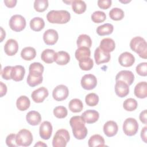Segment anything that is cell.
Segmentation results:
<instances>
[{"instance_id": "32", "label": "cell", "mask_w": 147, "mask_h": 147, "mask_svg": "<svg viewBox=\"0 0 147 147\" xmlns=\"http://www.w3.org/2000/svg\"><path fill=\"white\" fill-rule=\"evenodd\" d=\"M73 11L78 14H82L86 10V4L84 1L81 0H75L71 2Z\"/></svg>"}, {"instance_id": "20", "label": "cell", "mask_w": 147, "mask_h": 147, "mask_svg": "<svg viewBox=\"0 0 147 147\" xmlns=\"http://www.w3.org/2000/svg\"><path fill=\"white\" fill-rule=\"evenodd\" d=\"M25 68L20 65H17L13 67L11 73V79L16 82L21 81L25 76Z\"/></svg>"}, {"instance_id": "40", "label": "cell", "mask_w": 147, "mask_h": 147, "mask_svg": "<svg viewBox=\"0 0 147 147\" xmlns=\"http://www.w3.org/2000/svg\"><path fill=\"white\" fill-rule=\"evenodd\" d=\"M91 20L95 23H101L106 19V14L102 11H95L91 15Z\"/></svg>"}, {"instance_id": "54", "label": "cell", "mask_w": 147, "mask_h": 147, "mask_svg": "<svg viewBox=\"0 0 147 147\" xmlns=\"http://www.w3.org/2000/svg\"><path fill=\"white\" fill-rule=\"evenodd\" d=\"M120 2H122V3H128V2H130V1H119Z\"/></svg>"}, {"instance_id": "50", "label": "cell", "mask_w": 147, "mask_h": 147, "mask_svg": "<svg viewBox=\"0 0 147 147\" xmlns=\"http://www.w3.org/2000/svg\"><path fill=\"white\" fill-rule=\"evenodd\" d=\"M0 86H1V97L3 96L4 95H6V92H7V86L5 84H4L3 82H0Z\"/></svg>"}, {"instance_id": "28", "label": "cell", "mask_w": 147, "mask_h": 147, "mask_svg": "<svg viewBox=\"0 0 147 147\" xmlns=\"http://www.w3.org/2000/svg\"><path fill=\"white\" fill-rule=\"evenodd\" d=\"M76 59L79 61L82 60L90 57L91 51L89 48L80 47L78 48L75 53Z\"/></svg>"}, {"instance_id": "12", "label": "cell", "mask_w": 147, "mask_h": 147, "mask_svg": "<svg viewBox=\"0 0 147 147\" xmlns=\"http://www.w3.org/2000/svg\"><path fill=\"white\" fill-rule=\"evenodd\" d=\"M42 74L36 71H29L27 77V83L30 87H35L41 84L43 80Z\"/></svg>"}, {"instance_id": "35", "label": "cell", "mask_w": 147, "mask_h": 147, "mask_svg": "<svg viewBox=\"0 0 147 147\" xmlns=\"http://www.w3.org/2000/svg\"><path fill=\"white\" fill-rule=\"evenodd\" d=\"M55 53L56 52L53 49H46L41 53V60L47 64L52 63L54 61V56Z\"/></svg>"}, {"instance_id": "31", "label": "cell", "mask_w": 147, "mask_h": 147, "mask_svg": "<svg viewBox=\"0 0 147 147\" xmlns=\"http://www.w3.org/2000/svg\"><path fill=\"white\" fill-rule=\"evenodd\" d=\"M76 44L78 48L87 47L90 48L92 45V40L89 36L82 34L79 35L78 37Z\"/></svg>"}, {"instance_id": "34", "label": "cell", "mask_w": 147, "mask_h": 147, "mask_svg": "<svg viewBox=\"0 0 147 147\" xmlns=\"http://www.w3.org/2000/svg\"><path fill=\"white\" fill-rule=\"evenodd\" d=\"M114 30V26L111 24H105L99 26L96 29V33L98 35L103 36L109 35L112 33Z\"/></svg>"}, {"instance_id": "6", "label": "cell", "mask_w": 147, "mask_h": 147, "mask_svg": "<svg viewBox=\"0 0 147 147\" xmlns=\"http://www.w3.org/2000/svg\"><path fill=\"white\" fill-rule=\"evenodd\" d=\"M9 24L11 30L19 32L25 29L26 26V20L21 15L15 14L10 18Z\"/></svg>"}, {"instance_id": "41", "label": "cell", "mask_w": 147, "mask_h": 147, "mask_svg": "<svg viewBox=\"0 0 147 147\" xmlns=\"http://www.w3.org/2000/svg\"><path fill=\"white\" fill-rule=\"evenodd\" d=\"M79 67L83 71H89L94 66V61L90 57L79 61Z\"/></svg>"}, {"instance_id": "10", "label": "cell", "mask_w": 147, "mask_h": 147, "mask_svg": "<svg viewBox=\"0 0 147 147\" xmlns=\"http://www.w3.org/2000/svg\"><path fill=\"white\" fill-rule=\"evenodd\" d=\"M48 95L49 92L47 88L44 87H41L34 90L31 94V97L34 102L41 103Z\"/></svg>"}, {"instance_id": "15", "label": "cell", "mask_w": 147, "mask_h": 147, "mask_svg": "<svg viewBox=\"0 0 147 147\" xmlns=\"http://www.w3.org/2000/svg\"><path fill=\"white\" fill-rule=\"evenodd\" d=\"M52 126L49 121H44L41 123L39 127V133L40 137L44 140H49L52 135Z\"/></svg>"}, {"instance_id": "36", "label": "cell", "mask_w": 147, "mask_h": 147, "mask_svg": "<svg viewBox=\"0 0 147 147\" xmlns=\"http://www.w3.org/2000/svg\"><path fill=\"white\" fill-rule=\"evenodd\" d=\"M124 11L120 8L114 7L109 11V17L114 21H119L123 18Z\"/></svg>"}, {"instance_id": "9", "label": "cell", "mask_w": 147, "mask_h": 147, "mask_svg": "<svg viewBox=\"0 0 147 147\" xmlns=\"http://www.w3.org/2000/svg\"><path fill=\"white\" fill-rule=\"evenodd\" d=\"M80 83L84 89L91 90L96 86L97 79L95 76L92 74H86L82 78Z\"/></svg>"}, {"instance_id": "18", "label": "cell", "mask_w": 147, "mask_h": 147, "mask_svg": "<svg viewBox=\"0 0 147 147\" xmlns=\"http://www.w3.org/2000/svg\"><path fill=\"white\" fill-rule=\"evenodd\" d=\"M18 50V44L14 39H9L4 45V51L5 53L10 56H13L17 53Z\"/></svg>"}, {"instance_id": "37", "label": "cell", "mask_w": 147, "mask_h": 147, "mask_svg": "<svg viewBox=\"0 0 147 147\" xmlns=\"http://www.w3.org/2000/svg\"><path fill=\"white\" fill-rule=\"evenodd\" d=\"M138 106L137 102L133 98L126 99L123 103V109L128 111H133L135 110Z\"/></svg>"}, {"instance_id": "47", "label": "cell", "mask_w": 147, "mask_h": 147, "mask_svg": "<svg viewBox=\"0 0 147 147\" xmlns=\"http://www.w3.org/2000/svg\"><path fill=\"white\" fill-rule=\"evenodd\" d=\"M112 1L111 0H99L98 1V5L102 9H107L111 5Z\"/></svg>"}, {"instance_id": "2", "label": "cell", "mask_w": 147, "mask_h": 147, "mask_svg": "<svg viewBox=\"0 0 147 147\" xmlns=\"http://www.w3.org/2000/svg\"><path fill=\"white\" fill-rule=\"evenodd\" d=\"M70 13L64 10H51L47 14V20L52 24H66L70 20Z\"/></svg>"}, {"instance_id": "3", "label": "cell", "mask_w": 147, "mask_h": 147, "mask_svg": "<svg viewBox=\"0 0 147 147\" xmlns=\"http://www.w3.org/2000/svg\"><path fill=\"white\" fill-rule=\"evenodd\" d=\"M130 47L140 57L144 59L147 58V44L142 37L137 36L133 38L130 42Z\"/></svg>"}, {"instance_id": "4", "label": "cell", "mask_w": 147, "mask_h": 147, "mask_svg": "<svg viewBox=\"0 0 147 147\" xmlns=\"http://www.w3.org/2000/svg\"><path fill=\"white\" fill-rule=\"evenodd\" d=\"M70 140V136L68 130L61 129L58 130L52 140L53 147H65Z\"/></svg>"}, {"instance_id": "52", "label": "cell", "mask_w": 147, "mask_h": 147, "mask_svg": "<svg viewBox=\"0 0 147 147\" xmlns=\"http://www.w3.org/2000/svg\"><path fill=\"white\" fill-rule=\"evenodd\" d=\"M1 42H2L3 40L5 38L6 36V33L5 31L3 29L2 27H1Z\"/></svg>"}, {"instance_id": "38", "label": "cell", "mask_w": 147, "mask_h": 147, "mask_svg": "<svg viewBox=\"0 0 147 147\" xmlns=\"http://www.w3.org/2000/svg\"><path fill=\"white\" fill-rule=\"evenodd\" d=\"M85 102L89 106H95L99 102V96L95 93H90L86 96Z\"/></svg>"}, {"instance_id": "14", "label": "cell", "mask_w": 147, "mask_h": 147, "mask_svg": "<svg viewBox=\"0 0 147 147\" xmlns=\"http://www.w3.org/2000/svg\"><path fill=\"white\" fill-rule=\"evenodd\" d=\"M129 86L122 80H116L115 85V92L117 96L123 98L127 96L129 92Z\"/></svg>"}, {"instance_id": "27", "label": "cell", "mask_w": 147, "mask_h": 147, "mask_svg": "<svg viewBox=\"0 0 147 147\" xmlns=\"http://www.w3.org/2000/svg\"><path fill=\"white\" fill-rule=\"evenodd\" d=\"M44 26L45 22L41 17H34L30 21V27L33 31L39 32L41 30Z\"/></svg>"}, {"instance_id": "11", "label": "cell", "mask_w": 147, "mask_h": 147, "mask_svg": "<svg viewBox=\"0 0 147 147\" xmlns=\"http://www.w3.org/2000/svg\"><path fill=\"white\" fill-rule=\"evenodd\" d=\"M59 38V34L56 30L49 29L46 30L43 34V40L44 42L48 45L55 44Z\"/></svg>"}, {"instance_id": "17", "label": "cell", "mask_w": 147, "mask_h": 147, "mask_svg": "<svg viewBox=\"0 0 147 147\" xmlns=\"http://www.w3.org/2000/svg\"><path fill=\"white\" fill-rule=\"evenodd\" d=\"M116 80H122L129 86L131 85L134 80V75L130 71L122 70L119 71L115 76Z\"/></svg>"}, {"instance_id": "42", "label": "cell", "mask_w": 147, "mask_h": 147, "mask_svg": "<svg viewBox=\"0 0 147 147\" xmlns=\"http://www.w3.org/2000/svg\"><path fill=\"white\" fill-rule=\"evenodd\" d=\"M53 114L57 118H64L68 114L67 109L63 106H57L53 109Z\"/></svg>"}, {"instance_id": "13", "label": "cell", "mask_w": 147, "mask_h": 147, "mask_svg": "<svg viewBox=\"0 0 147 147\" xmlns=\"http://www.w3.org/2000/svg\"><path fill=\"white\" fill-rule=\"evenodd\" d=\"M118 61L121 66L129 67L132 66L134 63L135 57L131 53L124 52L119 55L118 57Z\"/></svg>"}, {"instance_id": "53", "label": "cell", "mask_w": 147, "mask_h": 147, "mask_svg": "<svg viewBox=\"0 0 147 147\" xmlns=\"http://www.w3.org/2000/svg\"><path fill=\"white\" fill-rule=\"evenodd\" d=\"M34 146H47V145L43 142L38 141L34 145Z\"/></svg>"}, {"instance_id": "45", "label": "cell", "mask_w": 147, "mask_h": 147, "mask_svg": "<svg viewBox=\"0 0 147 147\" xmlns=\"http://www.w3.org/2000/svg\"><path fill=\"white\" fill-rule=\"evenodd\" d=\"M6 144L8 146H17L18 145L16 144V134H15L14 133L9 134L6 138Z\"/></svg>"}, {"instance_id": "26", "label": "cell", "mask_w": 147, "mask_h": 147, "mask_svg": "<svg viewBox=\"0 0 147 147\" xmlns=\"http://www.w3.org/2000/svg\"><path fill=\"white\" fill-rule=\"evenodd\" d=\"M36 56V49L31 47H27L23 48L21 52V57L27 61H30L35 58Z\"/></svg>"}, {"instance_id": "25", "label": "cell", "mask_w": 147, "mask_h": 147, "mask_svg": "<svg viewBox=\"0 0 147 147\" xmlns=\"http://www.w3.org/2000/svg\"><path fill=\"white\" fill-rule=\"evenodd\" d=\"M99 47L103 51L107 53H110L114 50L115 48V43L112 38H105L101 40Z\"/></svg>"}, {"instance_id": "21", "label": "cell", "mask_w": 147, "mask_h": 147, "mask_svg": "<svg viewBox=\"0 0 147 147\" xmlns=\"http://www.w3.org/2000/svg\"><path fill=\"white\" fill-rule=\"evenodd\" d=\"M85 122L87 123H93L96 122L99 117V113L94 110H88L82 114Z\"/></svg>"}, {"instance_id": "39", "label": "cell", "mask_w": 147, "mask_h": 147, "mask_svg": "<svg viewBox=\"0 0 147 147\" xmlns=\"http://www.w3.org/2000/svg\"><path fill=\"white\" fill-rule=\"evenodd\" d=\"M47 0H36L34 2V8L38 12H43L48 7Z\"/></svg>"}, {"instance_id": "8", "label": "cell", "mask_w": 147, "mask_h": 147, "mask_svg": "<svg viewBox=\"0 0 147 147\" xmlns=\"http://www.w3.org/2000/svg\"><path fill=\"white\" fill-rule=\"evenodd\" d=\"M69 94L68 87L63 84L57 86L53 90L52 96L56 101H62L67 98Z\"/></svg>"}, {"instance_id": "5", "label": "cell", "mask_w": 147, "mask_h": 147, "mask_svg": "<svg viewBox=\"0 0 147 147\" xmlns=\"http://www.w3.org/2000/svg\"><path fill=\"white\" fill-rule=\"evenodd\" d=\"M33 141L32 133L27 129H21L16 134V144L18 146H28Z\"/></svg>"}, {"instance_id": "51", "label": "cell", "mask_w": 147, "mask_h": 147, "mask_svg": "<svg viewBox=\"0 0 147 147\" xmlns=\"http://www.w3.org/2000/svg\"><path fill=\"white\" fill-rule=\"evenodd\" d=\"M146 133H147V127L145 126L142 128L141 131V137L142 140L145 142L146 143Z\"/></svg>"}, {"instance_id": "43", "label": "cell", "mask_w": 147, "mask_h": 147, "mask_svg": "<svg viewBox=\"0 0 147 147\" xmlns=\"http://www.w3.org/2000/svg\"><path fill=\"white\" fill-rule=\"evenodd\" d=\"M137 73L142 76H146L147 75V63L143 62L138 64L136 68Z\"/></svg>"}, {"instance_id": "33", "label": "cell", "mask_w": 147, "mask_h": 147, "mask_svg": "<svg viewBox=\"0 0 147 147\" xmlns=\"http://www.w3.org/2000/svg\"><path fill=\"white\" fill-rule=\"evenodd\" d=\"M68 107L72 112L79 113L83 109V104L80 99L75 98L69 101Z\"/></svg>"}, {"instance_id": "46", "label": "cell", "mask_w": 147, "mask_h": 147, "mask_svg": "<svg viewBox=\"0 0 147 147\" xmlns=\"http://www.w3.org/2000/svg\"><path fill=\"white\" fill-rule=\"evenodd\" d=\"M13 69V66H6L5 67L3 70L1 71V76L2 78L5 80H10L11 78V73Z\"/></svg>"}, {"instance_id": "7", "label": "cell", "mask_w": 147, "mask_h": 147, "mask_svg": "<svg viewBox=\"0 0 147 147\" xmlns=\"http://www.w3.org/2000/svg\"><path fill=\"white\" fill-rule=\"evenodd\" d=\"M138 130V123L136 119L128 118L125 119L123 124V131L128 136H134Z\"/></svg>"}, {"instance_id": "24", "label": "cell", "mask_w": 147, "mask_h": 147, "mask_svg": "<svg viewBox=\"0 0 147 147\" xmlns=\"http://www.w3.org/2000/svg\"><path fill=\"white\" fill-rule=\"evenodd\" d=\"M26 119L29 125L36 126L41 122V116L38 111H30L27 113Z\"/></svg>"}, {"instance_id": "48", "label": "cell", "mask_w": 147, "mask_h": 147, "mask_svg": "<svg viewBox=\"0 0 147 147\" xmlns=\"http://www.w3.org/2000/svg\"><path fill=\"white\" fill-rule=\"evenodd\" d=\"M3 2L7 7L12 8L16 6L17 1L16 0H5Z\"/></svg>"}, {"instance_id": "22", "label": "cell", "mask_w": 147, "mask_h": 147, "mask_svg": "<svg viewBox=\"0 0 147 147\" xmlns=\"http://www.w3.org/2000/svg\"><path fill=\"white\" fill-rule=\"evenodd\" d=\"M134 93L136 97L144 99L147 96V83L146 82H141L134 87Z\"/></svg>"}, {"instance_id": "1", "label": "cell", "mask_w": 147, "mask_h": 147, "mask_svg": "<svg viewBox=\"0 0 147 147\" xmlns=\"http://www.w3.org/2000/svg\"><path fill=\"white\" fill-rule=\"evenodd\" d=\"M74 137L77 140H83L87 135L88 130L85 126V121L82 116H74L69 120Z\"/></svg>"}, {"instance_id": "44", "label": "cell", "mask_w": 147, "mask_h": 147, "mask_svg": "<svg viewBox=\"0 0 147 147\" xmlns=\"http://www.w3.org/2000/svg\"><path fill=\"white\" fill-rule=\"evenodd\" d=\"M44 66L41 63H37V62L32 63L29 67V72L36 71V72H38L42 74L44 72Z\"/></svg>"}, {"instance_id": "19", "label": "cell", "mask_w": 147, "mask_h": 147, "mask_svg": "<svg viewBox=\"0 0 147 147\" xmlns=\"http://www.w3.org/2000/svg\"><path fill=\"white\" fill-rule=\"evenodd\" d=\"M118 126L114 121H109L103 126V131L107 137H111L114 136L118 132Z\"/></svg>"}, {"instance_id": "16", "label": "cell", "mask_w": 147, "mask_h": 147, "mask_svg": "<svg viewBox=\"0 0 147 147\" xmlns=\"http://www.w3.org/2000/svg\"><path fill=\"white\" fill-rule=\"evenodd\" d=\"M94 58L96 64L99 65L105 63H108L111 58L110 53H107L98 47L94 52Z\"/></svg>"}, {"instance_id": "23", "label": "cell", "mask_w": 147, "mask_h": 147, "mask_svg": "<svg viewBox=\"0 0 147 147\" xmlns=\"http://www.w3.org/2000/svg\"><path fill=\"white\" fill-rule=\"evenodd\" d=\"M70 56L67 52L59 51L56 52L54 56V61L60 65H64L69 63Z\"/></svg>"}, {"instance_id": "49", "label": "cell", "mask_w": 147, "mask_h": 147, "mask_svg": "<svg viewBox=\"0 0 147 147\" xmlns=\"http://www.w3.org/2000/svg\"><path fill=\"white\" fill-rule=\"evenodd\" d=\"M140 119L141 122L144 124H146L147 119H146V110H144L141 112L140 114Z\"/></svg>"}, {"instance_id": "30", "label": "cell", "mask_w": 147, "mask_h": 147, "mask_svg": "<svg viewBox=\"0 0 147 147\" xmlns=\"http://www.w3.org/2000/svg\"><path fill=\"white\" fill-rule=\"evenodd\" d=\"M105 140L102 136L99 134H94L88 140V145L90 147L105 146Z\"/></svg>"}, {"instance_id": "29", "label": "cell", "mask_w": 147, "mask_h": 147, "mask_svg": "<svg viewBox=\"0 0 147 147\" xmlns=\"http://www.w3.org/2000/svg\"><path fill=\"white\" fill-rule=\"evenodd\" d=\"M30 105V101L29 98L25 95L20 96L16 101V106L17 109L20 111H25Z\"/></svg>"}]
</instances>
